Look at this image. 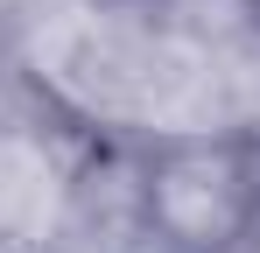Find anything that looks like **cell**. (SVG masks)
<instances>
[{"label":"cell","instance_id":"3","mask_svg":"<svg viewBox=\"0 0 260 253\" xmlns=\"http://www.w3.org/2000/svg\"><path fill=\"white\" fill-rule=\"evenodd\" d=\"M162 218H169L183 239H211L232 225V190H225V176L211 162H183L169 169V183H162Z\"/></svg>","mask_w":260,"mask_h":253},{"label":"cell","instance_id":"2","mask_svg":"<svg viewBox=\"0 0 260 253\" xmlns=\"http://www.w3.org/2000/svg\"><path fill=\"white\" fill-rule=\"evenodd\" d=\"M56 218V169L28 141H0V239H36Z\"/></svg>","mask_w":260,"mask_h":253},{"label":"cell","instance_id":"1","mask_svg":"<svg viewBox=\"0 0 260 253\" xmlns=\"http://www.w3.org/2000/svg\"><path fill=\"white\" fill-rule=\"evenodd\" d=\"M28 56L71 106L106 113V120L211 134L246 106V71H232L204 42L162 36V28H141L127 14H99V7L49 14Z\"/></svg>","mask_w":260,"mask_h":253}]
</instances>
